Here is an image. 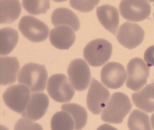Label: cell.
<instances>
[{
    "mask_svg": "<svg viewBox=\"0 0 154 130\" xmlns=\"http://www.w3.org/2000/svg\"><path fill=\"white\" fill-rule=\"evenodd\" d=\"M130 99L121 92L112 94L103 111L101 119L103 122L112 124H121L132 108Z\"/></svg>",
    "mask_w": 154,
    "mask_h": 130,
    "instance_id": "1",
    "label": "cell"
},
{
    "mask_svg": "<svg viewBox=\"0 0 154 130\" xmlns=\"http://www.w3.org/2000/svg\"><path fill=\"white\" fill-rule=\"evenodd\" d=\"M48 74L45 65L29 63L20 71L18 81L29 88L31 92H41L45 89Z\"/></svg>",
    "mask_w": 154,
    "mask_h": 130,
    "instance_id": "2",
    "label": "cell"
},
{
    "mask_svg": "<svg viewBox=\"0 0 154 130\" xmlns=\"http://www.w3.org/2000/svg\"><path fill=\"white\" fill-rule=\"evenodd\" d=\"M112 51V46L109 42L104 39H96L85 46L84 57L92 67H100L109 60Z\"/></svg>",
    "mask_w": 154,
    "mask_h": 130,
    "instance_id": "3",
    "label": "cell"
},
{
    "mask_svg": "<svg viewBox=\"0 0 154 130\" xmlns=\"http://www.w3.org/2000/svg\"><path fill=\"white\" fill-rule=\"evenodd\" d=\"M72 85L65 75L57 74L49 77L47 91L50 97L59 103H66L72 100L75 94Z\"/></svg>",
    "mask_w": 154,
    "mask_h": 130,
    "instance_id": "4",
    "label": "cell"
},
{
    "mask_svg": "<svg viewBox=\"0 0 154 130\" xmlns=\"http://www.w3.org/2000/svg\"><path fill=\"white\" fill-rule=\"evenodd\" d=\"M127 87L133 91L141 89L147 82L149 77V67L140 58L131 60L127 65Z\"/></svg>",
    "mask_w": 154,
    "mask_h": 130,
    "instance_id": "5",
    "label": "cell"
},
{
    "mask_svg": "<svg viewBox=\"0 0 154 130\" xmlns=\"http://www.w3.org/2000/svg\"><path fill=\"white\" fill-rule=\"evenodd\" d=\"M19 28L22 34L33 42L45 40L49 33V28L45 23L30 15L23 16L20 19Z\"/></svg>",
    "mask_w": 154,
    "mask_h": 130,
    "instance_id": "6",
    "label": "cell"
},
{
    "mask_svg": "<svg viewBox=\"0 0 154 130\" xmlns=\"http://www.w3.org/2000/svg\"><path fill=\"white\" fill-rule=\"evenodd\" d=\"M30 92L26 86L20 84L9 87L3 94L6 105L19 113H22L30 100Z\"/></svg>",
    "mask_w": 154,
    "mask_h": 130,
    "instance_id": "7",
    "label": "cell"
},
{
    "mask_svg": "<svg viewBox=\"0 0 154 130\" xmlns=\"http://www.w3.org/2000/svg\"><path fill=\"white\" fill-rule=\"evenodd\" d=\"M67 74L70 82L77 91H82L88 88L91 81V73L86 62L82 59L71 61L68 66Z\"/></svg>",
    "mask_w": 154,
    "mask_h": 130,
    "instance_id": "8",
    "label": "cell"
},
{
    "mask_svg": "<svg viewBox=\"0 0 154 130\" xmlns=\"http://www.w3.org/2000/svg\"><path fill=\"white\" fill-rule=\"evenodd\" d=\"M110 97V92L103 85L93 78L87 95V107L94 114H100Z\"/></svg>",
    "mask_w": 154,
    "mask_h": 130,
    "instance_id": "9",
    "label": "cell"
},
{
    "mask_svg": "<svg viewBox=\"0 0 154 130\" xmlns=\"http://www.w3.org/2000/svg\"><path fill=\"white\" fill-rule=\"evenodd\" d=\"M119 10L121 15L127 20L139 22L146 20L151 12V6L147 1H122Z\"/></svg>",
    "mask_w": 154,
    "mask_h": 130,
    "instance_id": "10",
    "label": "cell"
},
{
    "mask_svg": "<svg viewBox=\"0 0 154 130\" xmlns=\"http://www.w3.org/2000/svg\"><path fill=\"white\" fill-rule=\"evenodd\" d=\"M145 31L137 23L127 22L120 26L117 35L118 42L129 49L136 48L143 42Z\"/></svg>",
    "mask_w": 154,
    "mask_h": 130,
    "instance_id": "11",
    "label": "cell"
},
{
    "mask_svg": "<svg viewBox=\"0 0 154 130\" xmlns=\"http://www.w3.org/2000/svg\"><path fill=\"white\" fill-rule=\"evenodd\" d=\"M100 75L103 84L109 88L114 89L123 85L127 76L123 65L116 62H108L104 65Z\"/></svg>",
    "mask_w": 154,
    "mask_h": 130,
    "instance_id": "12",
    "label": "cell"
},
{
    "mask_svg": "<svg viewBox=\"0 0 154 130\" xmlns=\"http://www.w3.org/2000/svg\"><path fill=\"white\" fill-rule=\"evenodd\" d=\"M48 105L49 98L46 94L40 93L32 94L22 116L31 121L39 120L45 113Z\"/></svg>",
    "mask_w": 154,
    "mask_h": 130,
    "instance_id": "13",
    "label": "cell"
},
{
    "mask_svg": "<svg viewBox=\"0 0 154 130\" xmlns=\"http://www.w3.org/2000/svg\"><path fill=\"white\" fill-rule=\"evenodd\" d=\"M75 33L70 27L59 26L50 31L49 39L51 44L57 48L68 50L75 41Z\"/></svg>",
    "mask_w": 154,
    "mask_h": 130,
    "instance_id": "14",
    "label": "cell"
},
{
    "mask_svg": "<svg viewBox=\"0 0 154 130\" xmlns=\"http://www.w3.org/2000/svg\"><path fill=\"white\" fill-rule=\"evenodd\" d=\"M96 14L103 27L116 35L119 23V16L117 8L109 5H104L96 8Z\"/></svg>",
    "mask_w": 154,
    "mask_h": 130,
    "instance_id": "15",
    "label": "cell"
},
{
    "mask_svg": "<svg viewBox=\"0 0 154 130\" xmlns=\"http://www.w3.org/2000/svg\"><path fill=\"white\" fill-rule=\"evenodd\" d=\"M135 105L148 113L154 111V83L146 85L143 89L131 96Z\"/></svg>",
    "mask_w": 154,
    "mask_h": 130,
    "instance_id": "16",
    "label": "cell"
},
{
    "mask_svg": "<svg viewBox=\"0 0 154 130\" xmlns=\"http://www.w3.org/2000/svg\"><path fill=\"white\" fill-rule=\"evenodd\" d=\"M1 85H7L15 83L20 64L16 57H1Z\"/></svg>",
    "mask_w": 154,
    "mask_h": 130,
    "instance_id": "17",
    "label": "cell"
},
{
    "mask_svg": "<svg viewBox=\"0 0 154 130\" xmlns=\"http://www.w3.org/2000/svg\"><path fill=\"white\" fill-rule=\"evenodd\" d=\"M51 20L54 26L67 25L76 31L79 29L81 26L80 20L76 14L66 8L55 10L52 13Z\"/></svg>",
    "mask_w": 154,
    "mask_h": 130,
    "instance_id": "18",
    "label": "cell"
},
{
    "mask_svg": "<svg viewBox=\"0 0 154 130\" xmlns=\"http://www.w3.org/2000/svg\"><path fill=\"white\" fill-rule=\"evenodd\" d=\"M1 23L8 24L15 21L21 13V7L18 1H1Z\"/></svg>",
    "mask_w": 154,
    "mask_h": 130,
    "instance_id": "19",
    "label": "cell"
},
{
    "mask_svg": "<svg viewBox=\"0 0 154 130\" xmlns=\"http://www.w3.org/2000/svg\"><path fill=\"white\" fill-rule=\"evenodd\" d=\"M62 110L71 115L75 123V130H81L87 123V111L80 105L73 103L64 104L61 106Z\"/></svg>",
    "mask_w": 154,
    "mask_h": 130,
    "instance_id": "20",
    "label": "cell"
},
{
    "mask_svg": "<svg viewBox=\"0 0 154 130\" xmlns=\"http://www.w3.org/2000/svg\"><path fill=\"white\" fill-rule=\"evenodd\" d=\"M19 40L18 32L16 30L7 27L1 30V54L8 55L13 51Z\"/></svg>",
    "mask_w": 154,
    "mask_h": 130,
    "instance_id": "21",
    "label": "cell"
},
{
    "mask_svg": "<svg viewBox=\"0 0 154 130\" xmlns=\"http://www.w3.org/2000/svg\"><path fill=\"white\" fill-rule=\"evenodd\" d=\"M128 126L129 130H152L148 115L137 109L131 113Z\"/></svg>",
    "mask_w": 154,
    "mask_h": 130,
    "instance_id": "22",
    "label": "cell"
},
{
    "mask_svg": "<svg viewBox=\"0 0 154 130\" xmlns=\"http://www.w3.org/2000/svg\"><path fill=\"white\" fill-rule=\"evenodd\" d=\"M75 123L71 115L66 111H60L54 114L51 122L52 130H73Z\"/></svg>",
    "mask_w": 154,
    "mask_h": 130,
    "instance_id": "23",
    "label": "cell"
},
{
    "mask_svg": "<svg viewBox=\"0 0 154 130\" xmlns=\"http://www.w3.org/2000/svg\"><path fill=\"white\" fill-rule=\"evenodd\" d=\"M22 4L25 10L33 15L46 13L50 9L49 1H23Z\"/></svg>",
    "mask_w": 154,
    "mask_h": 130,
    "instance_id": "24",
    "label": "cell"
},
{
    "mask_svg": "<svg viewBox=\"0 0 154 130\" xmlns=\"http://www.w3.org/2000/svg\"><path fill=\"white\" fill-rule=\"evenodd\" d=\"M100 1H70V5L74 9L82 12H88L93 10Z\"/></svg>",
    "mask_w": 154,
    "mask_h": 130,
    "instance_id": "25",
    "label": "cell"
},
{
    "mask_svg": "<svg viewBox=\"0 0 154 130\" xmlns=\"http://www.w3.org/2000/svg\"><path fill=\"white\" fill-rule=\"evenodd\" d=\"M14 130H43V129L39 124L33 122L26 118H20L15 124Z\"/></svg>",
    "mask_w": 154,
    "mask_h": 130,
    "instance_id": "26",
    "label": "cell"
},
{
    "mask_svg": "<svg viewBox=\"0 0 154 130\" xmlns=\"http://www.w3.org/2000/svg\"><path fill=\"white\" fill-rule=\"evenodd\" d=\"M145 61L149 67L154 66V45L149 47L144 55Z\"/></svg>",
    "mask_w": 154,
    "mask_h": 130,
    "instance_id": "27",
    "label": "cell"
},
{
    "mask_svg": "<svg viewBox=\"0 0 154 130\" xmlns=\"http://www.w3.org/2000/svg\"><path fill=\"white\" fill-rule=\"evenodd\" d=\"M96 130H118V129L108 124H104L98 127Z\"/></svg>",
    "mask_w": 154,
    "mask_h": 130,
    "instance_id": "28",
    "label": "cell"
},
{
    "mask_svg": "<svg viewBox=\"0 0 154 130\" xmlns=\"http://www.w3.org/2000/svg\"><path fill=\"white\" fill-rule=\"evenodd\" d=\"M151 122L152 124V127L154 130V113L151 116Z\"/></svg>",
    "mask_w": 154,
    "mask_h": 130,
    "instance_id": "29",
    "label": "cell"
},
{
    "mask_svg": "<svg viewBox=\"0 0 154 130\" xmlns=\"http://www.w3.org/2000/svg\"><path fill=\"white\" fill-rule=\"evenodd\" d=\"M153 16H154V14H153Z\"/></svg>",
    "mask_w": 154,
    "mask_h": 130,
    "instance_id": "30",
    "label": "cell"
}]
</instances>
